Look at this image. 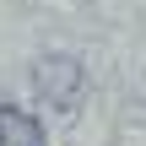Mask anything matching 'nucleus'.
Returning a JSON list of instances; mask_svg holds the SVG:
<instances>
[{
    "instance_id": "obj_1",
    "label": "nucleus",
    "mask_w": 146,
    "mask_h": 146,
    "mask_svg": "<svg viewBox=\"0 0 146 146\" xmlns=\"http://www.w3.org/2000/svg\"><path fill=\"white\" fill-rule=\"evenodd\" d=\"M33 87H38V98H43L49 108H70V103L81 98V65H76L70 54H43V60L33 65Z\"/></svg>"
},
{
    "instance_id": "obj_2",
    "label": "nucleus",
    "mask_w": 146,
    "mask_h": 146,
    "mask_svg": "<svg viewBox=\"0 0 146 146\" xmlns=\"http://www.w3.org/2000/svg\"><path fill=\"white\" fill-rule=\"evenodd\" d=\"M0 146H43V125L16 103H0Z\"/></svg>"
}]
</instances>
